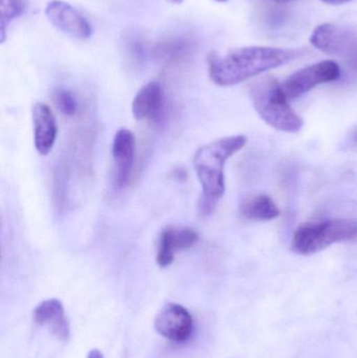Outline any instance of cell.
Instances as JSON below:
<instances>
[{"mask_svg":"<svg viewBox=\"0 0 357 358\" xmlns=\"http://www.w3.org/2000/svg\"><path fill=\"white\" fill-rule=\"evenodd\" d=\"M302 55L300 50L247 46L226 55L213 52L207 59L210 79L216 85L228 87L242 83L272 69H278Z\"/></svg>","mask_w":357,"mask_h":358,"instance_id":"6da1fadb","label":"cell"},{"mask_svg":"<svg viewBox=\"0 0 357 358\" xmlns=\"http://www.w3.org/2000/svg\"><path fill=\"white\" fill-rule=\"evenodd\" d=\"M247 138L243 134L226 136L201 147L195 152L193 164L203 187L198 202L201 216H210L226 193L224 166L237 152L245 148Z\"/></svg>","mask_w":357,"mask_h":358,"instance_id":"7a4b0ae2","label":"cell"},{"mask_svg":"<svg viewBox=\"0 0 357 358\" xmlns=\"http://www.w3.org/2000/svg\"><path fill=\"white\" fill-rule=\"evenodd\" d=\"M251 99L258 115L270 127L286 134H298L304 121L289 104L281 84L274 78H264L251 88Z\"/></svg>","mask_w":357,"mask_h":358,"instance_id":"3957f363","label":"cell"},{"mask_svg":"<svg viewBox=\"0 0 357 358\" xmlns=\"http://www.w3.org/2000/svg\"><path fill=\"white\" fill-rule=\"evenodd\" d=\"M357 237V222L351 219H327L306 222L296 229L291 248L296 254L310 256Z\"/></svg>","mask_w":357,"mask_h":358,"instance_id":"277c9868","label":"cell"},{"mask_svg":"<svg viewBox=\"0 0 357 358\" xmlns=\"http://www.w3.org/2000/svg\"><path fill=\"white\" fill-rule=\"evenodd\" d=\"M341 77V69L335 61L325 60L304 67L289 76L282 84L283 92L289 101L303 96L321 84L335 82Z\"/></svg>","mask_w":357,"mask_h":358,"instance_id":"5b68a950","label":"cell"},{"mask_svg":"<svg viewBox=\"0 0 357 358\" xmlns=\"http://www.w3.org/2000/svg\"><path fill=\"white\" fill-rule=\"evenodd\" d=\"M310 43L326 54L347 57L357 66V35L346 27L333 23L318 25L310 36Z\"/></svg>","mask_w":357,"mask_h":358,"instance_id":"8992f818","label":"cell"},{"mask_svg":"<svg viewBox=\"0 0 357 358\" xmlns=\"http://www.w3.org/2000/svg\"><path fill=\"white\" fill-rule=\"evenodd\" d=\"M193 317L188 309L176 303H168L157 313L154 328L157 334L173 343H184L193 332Z\"/></svg>","mask_w":357,"mask_h":358,"instance_id":"52a82bcc","label":"cell"},{"mask_svg":"<svg viewBox=\"0 0 357 358\" xmlns=\"http://www.w3.org/2000/svg\"><path fill=\"white\" fill-rule=\"evenodd\" d=\"M50 22L59 31L77 39L92 37V29L87 19L68 2L52 0L45 8Z\"/></svg>","mask_w":357,"mask_h":358,"instance_id":"ba28073f","label":"cell"},{"mask_svg":"<svg viewBox=\"0 0 357 358\" xmlns=\"http://www.w3.org/2000/svg\"><path fill=\"white\" fill-rule=\"evenodd\" d=\"M112 157L115 187L124 189L129 183L136 159V136L130 130L123 128L115 134Z\"/></svg>","mask_w":357,"mask_h":358,"instance_id":"9c48e42d","label":"cell"},{"mask_svg":"<svg viewBox=\"0 0 357 358\" xmlns=\"http://www.w3.org/2000/svg\"><path fill=\"white\" fill-rule=\"evenodd\" d=\"M34 142L38 153L48 155L54 148L58 134L56 117L45 103L37 102L33 106Z\"/></svg>","mask_w":357,"mask_h":358,"instance_id":"30bf717a","label":"cell"},{"mask_svg":"<svg viewBox=\"0 0 357 358\" xmlns=\"http://www.w3.org/2000/svg\"><path fill=\"white\" fill-rule=\"evenodd\" d=\"M165 92L159 82L147 83L138 90L132 102V115L138 121H156L163 110Z\"/></svg>","mask_w":357,"mask_h":358,"instance_id":"8fae6325","label":"cell"},{"mask_svg":"<svg viewBox=\"0 0 357 358\" xmlns=\"http://www.w3.org/2000/svg\"><path fill=\"white\" fill-rule=\"evenodd\" d=\"M33 319L37 325L48 326L54 336L63 342L71 336L69 322L64 307L58 299H48L34 309Z\"/></svg>","mask_w":357,"mask_h":358,"instance_id":"7c38bea8","label":"cell"},{"mask_svg":"<svg viewBox=\"0 0 357 358\" xmlns=\"http://www.w3.org/2000/svg\"><path fill=\"white\" fill-rule=\"evenodd\" d=\"M239 210L243 218L254 221L275 220L281 215L276 202L265 194L247 196L241 202Z\"/></svg>","mask_w":357,"mask_h":358,"instance_id":"4fadbf2b","label":"cell"},{"mask_svg":"<svg viewBox=\"0 0 357 358\" xmlns=\"http://www.w3.org/2000/svg\"><path fill=\"white\" fill-rule=\"evenodd\" d=\"M178 252L176 242V227H167L161 231L157 246L156 263L161 268L170 266Z\"/></svg>","mask_w":357,"mask_h":358,"instance_id":"5bb4252c","label":"cell"},{"mask_svg":"<svg viewBox=\"0 0 357 358\" xmlns=\"http://www.w3.org/2000/svg\"><path fill=\"white\" fill-rule=\"evenodd\" d=\"M191 45V42L184 38H173L157 44L154 52L163 60L177 61L190 52Z\"/></svg>","mask_w":357,"mask_h":358,"instance_id":"9a60e30c","label":"cell"},{"mask_svg":"<svg viewBox=\"0 0 357 358\" xmlns=\"http://www.w3.org/2000/svg\"><path fill=\"white\" fill-rule=\"evenodd\" d=\"M27 8V0H0V24H1V42L6 40V27L14 19L22 16Z\"/></svg>","mask_w":357,"mask_h":358,"instance_id":"2e32d148","label":"cell"},{"mask_svg":"<svg viewBox=\"0 0 357 358\" xmlns=\"http://www.w3.org/2000/svg\"><path fill=\"white\" fill-rule=\"evenodd\" d=\"M54 102L62 115L73 117L79 108V103L75 94L68 90L60 88L54 94Z\"/></svg>","mask_w":357,"mask_h":358,"instance_id":"e0dca14e","label":"cell"},{"mask_svg":"<svg viewBox=\"0 0 357 358\" xmlns=\"http://www.w3.org/2000/svg\"><path fill=\"white\" fill-rule=\"evenodd\" d=\"M198 234L191 227L176 229V242H177L178 250L193 248L198 242Z\"/></svg>","mask_w":357,"mask_h":358,"instance_id":"ac0fdd59","label":"cell"},{"mask_svg":"<svg viewBox=\"0 0 357 358\" xmlns=\"http://www.w3.org/2000/svg\"><path fill=\"white\" fill-rule=\"evenodd\" d=\"M347 145L350 148L357 149V126L350 131L349 136L347 138Z\"/></svg>","mask_w":357,"mask_h":358,"instance_id":"d6986e66","label":"cell"},{"mask_svg":"<svg viewBox=\"0 0 357 358\" xmlns=\"http://www.w3.org/2000/svg\"><path fill=\"white\" fill-rule=\"evenodd\" d=\"M321 1L326 4H330V6H342V4L348 3L352 0H321Z\"/></svg>","mask_w":357,"mask_h":358,"instance_id":"ffe728a7","label":"cell"},{"mask_svg":"<svg viewBox=\"0 0 357 358\" xmlns=\"http://www.w3.org/2000/svg\"><path fill=\"white\" fill-rule=\"evenodd\" d=\"M87 358H105L103 353L98 349H92L87 355Z\"/></svg>","mask_w":357,"mask_h":358,"instance_id":"44dd1931","label":"cell"},{"mask_svg":"<svg viewBox=\"0 0 357 358\" xmlns=\"http://www.w3.org/2000/svg\"><path fill=\"white\" fill-rule=\"evenodd\" d=\"M272 1L277 2V3H286V2L293 1V0H272Z\"/></svg>","mask_w":357,"mask_h":358,"instance_id":"7402d4cb","label":"cell"},{"mask_svg":"<svg viewBox=\"0 0 357 358\" xmlns=\"http://www.w3.org/2000/svg\"><path fill=\"white\" fill-rule=\"evenodd\" d=\"M170 1L174 2V3H180L182 0H170Z\"/></svg>","mask_w":357,"mask_h":358,"instance_id":"603a6c76","label":"cell"},{"mask_svg":"<svg viewBox=\"0 0 357 358\" xmlns=\"http://www.w3.org/2000/svg\"><path fill=\"white\" fill-rule=\"evenodd\" d=\"M215 1H217V2H226V1H228V0H215Z\"/></svg>","mask_w":357,"mask_h":358,"instance_id":"cb8c5ba5","label":"cell"}]
</instances>
